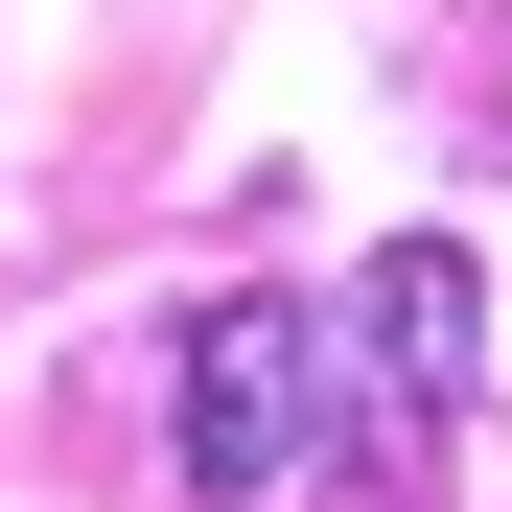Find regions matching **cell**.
<instances>
[{
	"label": "cell",
	"instance_id": "obj_1",
	"mask_svg": "<svg viewBox=\"0 0 512 512\" xmlns=\"http://www.w3.org/2000/svg\"><path fill=\"white\" fill-rule=\"evenodd\" d=\"M163 466H187L210 512H256V489L326 466V326H303L280 280H233V303L163 326Z\"/></svg>",
	"mask_w": 512,
	"mask_h": 512
},
{
	"label": "cell",
	"instance_id": "obj_2",
	"mask_svg": "<svg viewBox=\"0 0 512 512\" xmlns=\"http://www.w3.org/2000/svg\"><path fill=\"white\" fill-rule=\"evenodd\" d=\"M466 326H489V280H466V233H396L373 280H350V466L373 512H419L443 489V396H466Z\"/></svg>",
	"mask_w": 512,
	"mask_h": 512
}]
</instances>
